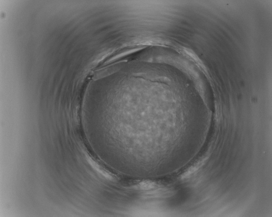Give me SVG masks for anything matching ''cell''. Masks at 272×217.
I'll return each instance as SVG.
<instances>
[{"mask_svg":"<svg viewBox=\"0 0 272 217\" xmlns=\"http://www.w3.org/2000/svg\"><path fill=\"white\" fill-rule=\"evenodd\" d=\"M139 185L140 188L143 190H150L154 188L156 184L152 181H145L140 183Z\"/></svg>","mask_w":272,"mask_h":217,"instance_id":"7a4b0ae2","label":"cell"},{"mask_svg":"<svg viewBox=\"0 0 272 217\" xmlns=\"http://www.w3.org/2000/svg\"><path fill=\"white\" fill-rule=\"evenodd\" d=\"M202 165V163L199 162L193 165L192 166L190 167L187 170H186V171L183 174L182 176V178H187L188 177L191 175L195 172L197 170H198V169L200 168V167Z\"/></svg>","mask_w":272,"mask_h":217,"instance_id":"6da1fadb","label":"cell"}]
</instances>
